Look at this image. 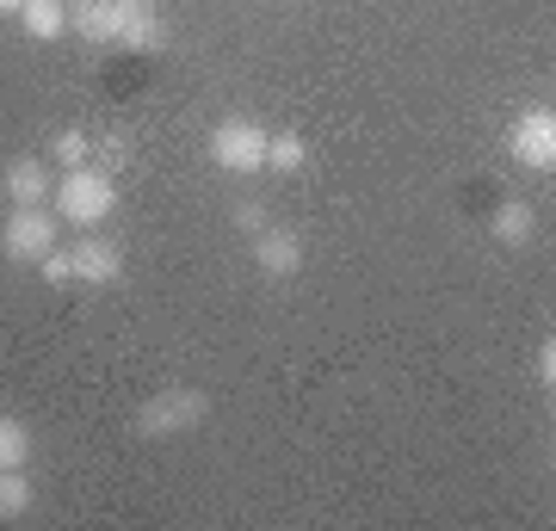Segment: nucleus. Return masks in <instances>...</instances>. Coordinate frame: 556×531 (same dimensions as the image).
I'll return each mask as SVG.
<instances>
[{"mask_svg": "<svg viewBox=\"0 0 556 531\" xmlns=\"http://www.w3.org/2000/svg\"><path fill=\"white\" fill-rule=\"evenodd\" d=\"M87 155H93L87 130H56V142H50V161L56 167H87Z\"/></svg>", "mask_w": 556, "mask_h": 531, "instance_id": "16", "label": "nucleus"}, {"mask_svg": "<svg viewBox=\"0 0 556 531\" xmlns=\"http://www.w3.org/2000/svg\"><path fill=\"white\" fill-rule=\"evenodd\" d=\"M68 273H75V285L112 291L124 278V248L118 241H100V236H80V241H68Z\"/></svg>", "mask_w": 556, "mask_h": 531, "instance_id": "6", "label": "nucleus"}, {"mask_svg": "<svg viewBox=\"0 0 556 531\" xmlns=\"http://www.w3.org/2000/svg\"><path fill=\"white\" fill-rule=\"evenodd\" d=\"M38 273L50 278V285H75V273H68V248H62V241H56V248H50V254L38 260Z\"/></svg>", "mask_w": 556, "mask_h": 531, "instance_id": "17", "label": "nucleus"}, {"mask_svg": "<svg viewBox=\"0 0 556 531\" xmlns=\"http://www.w3.org/2000/svg\"><path fill=\"white\" fill-rule=\"evenodd\" d=\"M236 229H248V236H254V229H266V211H260L254 198H248V204H236Z\"/></svg>", "mask_w": 556, "mask_h": 531, "instance_id": "19", "label": "nucleus"}, {"mask_svg": "<svg viewBox=\"0 0 556 531\" xmlns=\"http://www.w3.org/2000/svg\"><path fill=\"white\" fill-rule=\"evenodd\" d=\"M20 7H25V0H0V13H13V20H20Z\"/></svg>", "mask_w": 556, "mask_h": 531, "instance_id": "20", "label": "nucleus"}, {"mask_svg": "<svg viewBox=\"0 0 556 531\" xmlns=\"http://www.w3.org/2000/svg\"><path fill=\"white\" fill-rule=\"evenodd\" d=\"M303 161H309V142L298 130H273L266 137V174H298Z\"/></svg>", "mask_w": 556, "mask_h": 531, "instance_id": "14", "label": "nucleus"}, {"mask_svg": "<svg viewBox=\"0 0 556 531\" xmlns=\"http://www.w3.org/2000/svg\"><path fill=\"white\" fill-rule=\"evenodd\" d=\"M489 236H495V248H532V236H538V204H532V198H507V204H495Z\"/></svg>", "mask_w": 556, "mask_h": 531, "instance_id": "10", "label": "nucleus"}, {"mask_svg": "<svg viewBox=\"0 0 556 531\" xmlns=\"http://www.w3.org/2000/svg\"><path fill=\"white\" fill-rule=\"evenodd\" d=\"M0 186H7L13 204H50L56 198V179H50V161L43 155H13L7 174H0Z\"/></svg>", "mask_w": 556, "mask_h": 531, "instance_id": "9", "label": "nucleus"}, {"mask_svg": "<svg viewBox=\"0 0 556 531\" xmlns=\"http://www.w3.org/2000/svg\"><path fill=\"white\" fill-rule=\"evenodd\" d=\"M204 414H211V395L204 390H155L137 408V433L142 439H179V433H192V427H204Z\"/></svg>", "mask_w": 556, "mask_h": 531, "instance_id": "2", "label": "nucleus"}, {"mask_svg": "<svg viewBox=\"0 0 556 531\" xmlns=\"http://www.w3.org/2000/svg\"><path fill=\"white\" fill-rule=\"evenodd\" d=\"M118 211V186H112V174L105 167H62L56 179V217L75 223V229H100L105 217Z\"/></svg>", "mask_w": 556, "mask_h": 531, "instance_id": "1", "label": "nucleus"}, {"mask_svg": "<svg viewBox=\"0 0 556 531\" xmlns=\"http://www.w3.org/2000/svg\"><path fill=\"white\" fill-rule=\"evenodd\" d=\"M20 31L31 43H56L68 31V0H25L20 7Z\"/></svg>", "mask_w": 556, "mask_h": 531, "instance_id": "11", "label": "nucleus"}, {"mask_svg": "<svg viewBox=\"0 0 556 531\" xmlns=\"http://www.w3.org/2000/svg\"><path fill=\"white\" fill-rule=\"evenodd\" d=\"M507 149H514V161L526 174H551L556 167V112L551 105H526L514 118V130H507Z\"/></svg>", "mask_w": 556, "mask_h": 531, "instance_id": "5", "label": "nucleus"}, {"mask_svg": "<svg viewBox=\"0 0 556 531\" xmlns=\"http://www.w3.org/2000/svg\"><path fill=\"white\" fill-rule=\"evenodd\" d=\"M248 254H254L260 273H273V278L303 273V236H298V229H278V223H266V229H254V236H248Z\"/></svg>", "mask_w": 556, "mask_h": 531, "instance_id": "8", "label": "nucleus"}, {"mask_svg": "<svg viewBox=\"0 0 556 531\" xmlns=\"http://www.w3.org/2000/svg\"><path fill=\"white\" fill-rule=\"evenodd\" d=\"M266 137L273 130H260L254 118H223L211 137H204V155L211 167L223 174H266Z\"/></svg>", "mask_w": 556, "mask_h": 531, "instance_id": "3", "label": "nucleus"}, {"mask_svg": "<svg viewBox=\"0 0 556 531\" xmlns=\"http://www.w3.org/2000/svg\"><path fill=\"white\" fill-rule=\"evenodd\" d=\"M68 31L100 50L112 38V0H68Z\"/></svg>", "mask_w": 556, "mask_h": 531, "instance_id": "12", "label": "nucleus"}, {"mask_svg": "<svg viewBox=\"0 0 556 531\" xmlns=\"http://www.w3.org/2000/svg\"><path fill=\"white\" fill-rule=\"evenodd\" d=\"M112 50H161L155 0H112Z\"/></svg>", "mask_w": 556, "mask_h": 531, "instance_id": "7", "label": "nucleus"}, {"mask_svg": "<svg viewBox=\"0 0 556 531\" xmlns=\"http://www.w3.org/2000/svg\"><path fill=\"white\" fill-rule=\"evenodd\" d=\"M532 377H538V383H544V390H551V383H556V346H551V340L538 346V358H532Z\"/></svg>", "mask_w": 556, "mask_h": 531, "instance_id": "18", "label": "nucleus"}, {"mask_svg": "<svg viewBox=\"0 0 556 531\" xmlns=\"http://www.w3.org/2000/svg\"><path fill=\"white\" fill-rule=\"evenodd\" d=\"M56 211L50 204H13V217L0 229V254L13 260V266H38L50 248H56Z\"/></svg>", "mask_w": 556, "mask_h": 531, "instance_id": "4", "label": "nucleus"}, {"mask_svg": "<svg viewBox=\"0 0 556 531\" xmlns=\"http://www.w3.org/2000/svg\"><path fill=\"white\" fill-rule=\"evenodd\" d=\"M31 501H38L31 476H25V470H0V519H25Z\"/></svg>", "mask_w": 556, "mask_h": 531, "instance_id": "15", "label": "nucleus"}, {"mask_svg": "<svg viewBox=\"0 0 556 531\" xmlns=\"http://www.w3.org/2000/svg\"><path fill=\"white\" fill-rule=\"evenodd\" d=\"M31 464V427L20 414H0V470H25Z\"/></svg>", "mask_w": 556, "mask_h": 531, "instance_id": "13", "label": "nucleus"}]
</instances>
